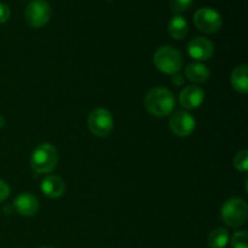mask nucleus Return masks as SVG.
<instances>
[{
  "mask_svg": "<svg viewBox=\"0 0 248 248\" xmlns=\"http://www.w3.org/2000/svg\"><path fill=\"white\" fill-rule=\"evenodd\" d=\"M144 106L152 115L165 118L173 111L176 107L174 96L166 87H154L145 94Z\"/></svg>",
  "mask_w": 248,
  "mask_h": 248,
  "instance_id": "nucleus-1",
  "label": "nucleus"
},
{
  "mask_svg": "<svg viewBox=\"0 0 248 248\" xmlns=\"http://www.w3.org/2000/svg\"><path fill=\"white\" fill-rule=\"evenodd\" d=\"M58 164V152L50 143H41L31 153V166L38 174L50 173Z\"/></svg>",
  "mask_w": 248,
  "mask_h": 248,
  "instance_id": "nucleus-2",
  "label": "nucleus"
},
{
  "mask_svg": "<svg viewBox=\"0 0 248 248\" xmlns=\"http://www.w3.org/2000/svg\"><path fill=\"white\" fill-rule=\"evenodd\" d=\"M154 64L164 74L173 75L182 69L183 57L177 48L172 46H161L154 53Z\"/></svg>",
  "mask_w": 248,
  "mask_h": 248,
  "instance_id": "nucleus-3",
  "label": "nucleus"
},
{
  "mask_svg": "<svg viewBox=\"0 0 248 248\" xmlns=\"http://www.w3.org/2000/svg\"><path fill=\"white\" fill-rule=\"evenodd\" d=\"M222 219L228 227L239 228L247 222L248 207L244 199L241 198H230L228 199L222 206L220 211Z\"/></svg>",
  "mask_w": 248,
  "mask_h": 248,
  "instance_id": "nucleus-4",
  "label": "nucleus"
},
{
  "mask_svg": "<svg viewBox=\"0 0 248 248\" xmlns=\"http://www.w3.org/2000/svg\"><path fill=\"white\" fill-rule=\"evenodd\" d=\"M52 10L45 0H33L24 11L26 22L33 28H41L50 22Z\"/></svg>",
  "mask_w": 248,
  "mask_h": 248,
  "instance_id": "nucleus-5",
  "label": "nucleus"
},
{
  "mask_svg": "<svg viewBox=\"0 0 248 248\" xmlns=\"http://www.w3.org/2000/svg\"><path fill=\"white\" fill-rule=\"evenodd\" d=\"M87 126L92 135L97 137H106L114 128L113 115L108 109L96 108L90 113Z\"/></svg>",
  "mask_w": 248,
  "mask_h": 248,
  "instance_id": "nucleus-6",
  "label": "nucleus"
},
{
  "mask_svg": "<svg viewBox=\"0 0 248 248\" xmlns=\"http://www.w3.org/2000/svg\"><path fill=\"white\" fill-rule=\"evenodd\" d=\"M194 23L196 28L206 34H215L222 28V15L212 7L199 9L194 15Z\"/></svg>",
  "mask_w": 248,
  "mask_h": 248,
  "instance_id": "nucleus-7",
  "label": "nucleus"
},
{
  "mask_svg": "<svg viewBox=\"0 0 248 248\" xmlns=\"http://www.w3.org/2000/svg\"><path fill=\"white\" fill-rule=\"evenodd\" d=\"M196 121L186 110H178L172 114L170 119V128L178 137H188L194 132Z\"/></svg>",
  "mask_w": 248,
  "mask_h": 248,
  "instance_id": "nucleus-8",
  "label": "nucleus"
},
{
  "mask_svg": "<svg viewBox=\"0 0 248 248\" xmlns=\"http://www.w3.org/2000/svg\"><path fill=\"white\" fill-rule=\"evenodd\" d=\"M188 53L193 60L202 62L212 58L215 53V45L211 40L203 36H196L188 44Z\"/></svg>",
  "mask_w": 248,
  "mask_h": 248,
  "instance_id": "nucleus-9",
  "label": "nucleus"
},
{
  "mask_svg": "<svg viewBox=\"0 0 248 248\" xmlns=\"http://www.w3.org/2000/svg\"><path fill=\"white\" fill-rule=\"evenodd\" d=\"M205 99V92L200 86L190 85V86L184 87L179 93V103L183 108L193 110L199 108L203 103Z\"/></svg>",
  "mask_w": 248,
  "mask_h": 248,
  "instance_id": "nucleus-10",
  "label": "nucleus"
},
{
  "mask_svg": "<svg viewBox=\"0 0 248 248\" xmlns=\"http://www.w3.org/2000/svg\"><path fill=\"white\" fill-rule=\"evenodd\" d=\"M14 206L17 212L24 217H31L39 211V200L31 193H22L15 199Z\"/></svg>",
  "mask_w": 248,
  "mask_h": 248,
  "instance_id": "nucleus-11",
  "label": "nucleus"
},
{
  "mask_svg": "<svg viewBox=\"0 0 248 248\" xmlns=\"http://www.w3.org/2000/svg\"><path fill=\"white\" fill-rule=\"evenodd\" d=\"M40 189L44 195L47 196V198L58 199L64 194L65 183L61 177L50 174L43 179Z\"/></svg>",
  "mask_w": 248,
  "mask_h": 248,
  "instance_id": "nucleus-12",
  "label": "nucleus"
},
{
  "mask_svg": "<svg viewBox=\"0 0 248 248\" xmlns=\"http://www.w3.org/2000/svg\"><path fill=\"white\" fill-rule=\"evenodd\" d=\"M186 77L194 84H203L210 79L211 72L205 64L196 62L186 68Z\"/></svg>",
  "mask_w": 248,
  "mask_h": 248,
  "instance_id": "nucleus-13",
  "label": "nucleus"
},
{
  "mask_svg": "<svg viewBox=\"0 0 248 248\" xmlns=\"http://www.w3.org/2000/svg\"><path fill=\"white\" fill-rule=\"evenodd\" d=\"M232 86L234 87L235 91L239 93H247L248 91V69L246 64H240L232 70Z\"/></svg>",
  "mask_w": 248,
  "mask_h": 248,
  "instance_id": "nucleus-14",
  "label": "nucleus"
},
{
  "mask_svg": "<svg viewBox=\"0 0 248 248\" xmlns=\"http://www.w3.org/2000/svg\"><path fill=\"white\" fill-rule=\"evenodd\" d=\"M169 34L176 40H181L186 36L189 31V24L186 22V19L184 18L181 15H176L171 18V21L169 22Z\"/></svg>",
  "mask_w": 248,
  "mask_h": 248,
  "instance_id": "nucleus-15",
  "label": "nucleus"
},
{
  "mask_svg": "<svg viewBox=\"0 0 248 248\" xmlns=\"http://www.w3.org/2000/svg\"><path fill=\"white\" fill-rule=\"evenodd\" d=\"M229 244V232L225 228H217L207 237L210 248H225Z\"/></svg>",
  "mask_w": 248,
  "mask_h": 248,
  "instance_id": "nucleus-16",
  "label": "nucleus"
},
{
  "mask_svg": "<svg viewBox=\"0 0 248 248\" xmlns=\"http://www.w3.org/2000/svg\"><path fill=\"white\" fill-rule=\"evenodd\" d=\"M234 166L237 171L242 172H247L248 170V152L246 149L240 150V152L236 153L234 157Z\"/></svg>",
  "mask_w": 248,
  "mask_h": 248,
  "instance_id": "nucleus-17",
  "label": "nucleus"
},
{
  "mask_svg": "<svg viewBox=\"0 0 248 248\" xmlns=\"http://www.w3.org/2000/svg\"><path fill=\"white\" fill-rule=\"evenodd\" d=\"M248 234L245 230L237 232L232 237V248H248Z\"/></svg>",
  "mask_w": 248,
  "mask_h": 248,
  "instance_id": "nucleus-18",
  "label": "nucleus"
},
{
  "mask_svg": "<svg viewBox=\"0 0 248 248\" xmlns=\"http://www.w3.org/2000/svg\"><path fill=\"white\" fill-rule=\"evenodd\" d=\"M194 0H169L170 7L174 14H181L193 5Z\"/></svg>",
  "mask_w": 248,
  "mask_h": 248,
  "instance_id": "nucleus-19",
  "label": "nucleus"
},
{
  "mask_svg": "<svg viewBox=\"0 0 248 248\" xmlns=\"http://www.w3.org/2000/svg\"><path fill=\"white\" fill-rule=\"evenodd\" d=\"M10 16H11V10L4 2H0V24L5 23L9 21Z\"/></svg>",
  "mask_w": 248,
  "mask_h": 248,
  "instance_id": "nucleus-20",
  "label": "nucleus"
},
{
  "mask_svg": "<svg viewBox=\"0 0 248 248\" xmlns=\"http://www.w3.org/2000/svg\"><path fill=\"white\" fill-rule=\"evenodd\" d=\"M10 195V186L2 179H0V202L6 200Z\"/></svg>",
  "mask_w": 248,
  "mask_h": 248,
  "instance_id": "nucleus-21",
  "label": "nucleus"
},
{
  "mask_svg": "<svg viewBox=\"0 0 248 248\" xmlns=\"http://www.w3.org/2000/svg\"><path fill=\"white\" fill-rule=\"evenodd\" d=\"M172 82L174 84V86H181V85H183L184 82V79L182 75H179L178 73L177 74H173V78H172Z\"/></svg>",
  "mask_w": 248,
  "mask_h": 248,
  "instance_id": "nucleus-22",
  "label": "nucleus"
},
{
  "mask_svg": "<svg viewBox=\"0 0 248 248\" xmlns=\"http://www.w3.org/2000/svg\"><path fill=\"white\" fill-rule=\"evenodd\" d=\"M4 124H5V120H4V118H2V116L0 115V128H1L2 126H4Z\"/></svg>",
  "mask_w": 248,
  "mask_h": 248,
  "instance_id": "nucleus-23",
  "label": "nucleus"
},
{
  "mask_svg": "<svg viewBox=\"0 0 248 248\" xmlns=\"http://www.w3.org/2000/svg\"><path fill=\"white\" fill-rule=\"evenodd\" d=\"M40 248H52V247H47V246H44V247H40Z\"/></svg>",
  "mask_w": 248,
  "mask_h": 248,
  "instance_id": "nucleus-24",
  "label": "nucleus"
}]
</instances>
